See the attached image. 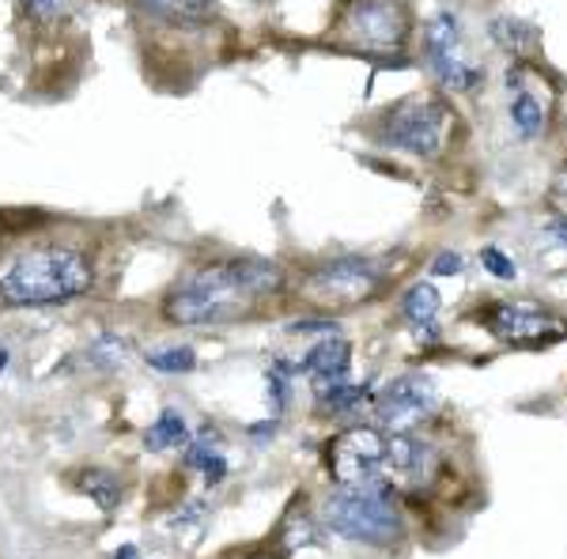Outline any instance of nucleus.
<instances>
[{
    "label": "nucleus",
    "mask_w": 567,
    "mask_h": 559,
    "mask_svg": "<svg viewBox=\"0 0 567 559\" xmlns=\"http://www.w3.org/2000/svg\"><path fill=\"white\" fill-rule=\"evenodd\" d=\"M386 469L424 488L439 469V454H435V446L420 443V438L405 435V431H393L386 438Z\"/></svg>",
    "instance_id": "obj_11"
},
{
    "label": "nucleus",
    "mask_w": 567,
    "mask_h": 559,
    "mask_svg": "<svg viewBox=\"0 0 567 559\" xmlns=\"http://www.w3.org/2000/svg\"><path fill=\"white\" fill-rule=\"evenodd\" d=\"M288 333H299V337H333V333H341V325L337 322H326V318H303V322H291L288 325Z\"/></svg>",
    "instance_id": "obj_25"
},
{
    "label": "nucleus",
    "mask_w": 567,
    "mask_h": 559,
    "mask_svg": "<svg viewBox=\"0 0 567 559\" xmlns=\"http://www.w3.org/2000/svg\"><path fill=\"white\" fill-rule=\"evenodd\" d=\"M349 366H352V348L344 337H322L310 352L303 355V374L310 379L315 393H329L333 386H341L349 379Z\"/></svg>",
    "instance_id": "obj_9"
},
{
    "label": "nucleus",
    "mask_w": 567,
    "mask_h": 559,
    "mask_svg": "<svg viewBox=\"0 0 567 559\" xmlns=\"http://www.w3.org/2000/svg\"><path fill=\"white\" fill-rule=\"evenodd\" d=\"M114 559H136V552H133V545L117 548V552H114Z\"/></svg>",
    "instance_id": "obj_30"
},
{
    "label": "nucleus",
    "mask_w": 567,
    "mask_h": 559,
    "mask_svg": "<svg viewBox=\"0 0 567 559\" xmlns=\"http://www.w3.org/2000/svg\"><path fill=\"white\" fill-rule=\"evenodd\" d=\"M136 4L163 23H200L213 15V0H136Z\"/></svg>",
    "instance_id": "obj_15"
},
{
    "label": "nucleus",
    "mask_w": 567,
    "mask_h": 559,
    "mask_svg": "<svg viewBox=\"0 0 567 559\" xmlns=\"http://www.w3.org/2000/svg\"><path fill=\"white\" fill-rule=\"evenodd\" d=\"M144 443H148V451L163 454V451H178V446H189V424L186 416H182L178 408H163L159 420L148 427V435H144Z\"/></svg>",
    "instance_id": "obj_14"
},
{
    "label": "nucleus",
    "mask_w": 567,
    "mask_h": 559,
    "mask_svg": "<svg viewBox=\"0 0 567 559\" xmlns=\"http://www.w3.org/2000/svg\"><path fill=\"white\" fill-rule=\"evenodd\" d=\"M95 265L76 246H34L0 265V302L8 307H61L87 296Z\"/></svg>",
    "instance_id": "obj_2"
},
{
    "label": "nucleus",
    "mask_w": 567,
    "mask_h": 559,
    "mask_svg": "<svg viewBox=\"0 0 567 559\" xmlns=\"http://www.w3.org/2000/svg\"><path fill=\"white\" fill-rule=\"evenodd\" d=\"M511 130H515L523 141H537L545 133V110L529 91H511Z\"/></svg>",
    "instance_id": "obj_16"
},
{
    "label": "nucleus",
    "mask_w": 567,
    "mask_h": 559,
    "mask_svg": "<svg viewBox=\"0 0 567 559\" xmlns=\"http://www.w3.org/2000/svg\"><path fill=\"white\" fill-rule=\"evenodd\" d=\"M382 280V269L374 265L371 258H337L322 265L315 272V291H322L326 299H337V302H360L368 299Z\"/></svg>",
    "instance_id": "obj_8"
},
{
    "label": "nucleus",
    "mask_w": 567,
    "mask_h": 559,
    "mask_svg": "<svg viewBox=\"0 0 567 559\" xmlns=\"http://www.w3.org/2000/svg\"><path fill=\"white\" fill-rule=\"evenodd\" d=\"M208 438H213V431H205L197 443H189L186 462L194 465V469L205 473L208 484H216V480H224V473H227V457L219 454V451H213V446H208Z\"/></svg>",
    "instance_id": "obj_20"
},
{
    "label": "nucleus",
    "mask_w": 567,
    "mask_h": 559,
    "mask_svg": "<svg viewBox=\"0 0 567 559\" xmlns=\"http://www.w3.org/2000/svg\"><path fill=\"white\" fill-rule=\"evenodd\" d=\"M488 325H492V333L511 344H537V341H545L548 333L560 329V322H553L542 310L518 307V302H499L488 314Z\"/></svg>",
    "instance_id": "obj_10"
},
{
    "label": "nucleus",
    "mask_w": 567,
    "mask_h": 559,
    "mask_svg": "<svg viewBox=\"0 0 567 559\" xmlns=\"http://www.w3.org/2000/svg\"><path fill=\"white\" fill-rule=\"evenodd\" d=\"M148 366L159 374H189V371H197V352L186 344L155 348V352H148Z\"/></svg>",
    "instance_id": "obj_19"
},
{
    "label": "nucleus",
    "mask_w": 567,
    "mask_h": 559,
    "mask_svg": "<svg viewBox=\"0 0 567 559\" xmlns=\"http://www.w3.org/2000/svg\"><path fill=\"white\" fill-rule=\"evenodd\" d=\"M432 272H435V277H458V272H462V258H458V253H451V250H443L432 261Z\"/></svg>",
    "instance_id": "obj_28"
},
{
    "label": "nucleus",
    "mask_w": 567,
    "mask_h": 559,
    "mask_svg": "<svg viewBox=\"0 0 567 559\" xmlns=\"http://www.w3.org/2000/svg\"><path fill=\"white\" fill-rule=\"evenodd\" d=\"M462 45V23L451 12H439L424 31V53H454Z\"/></svg>",
    "instance_id": "obj_18"
},
{
    "label": "nucleus",
    "mask_w": 567,
    "mask_h": 559,
    "mask_svg": "<svg viewBox=\"0 0 567 559\" xmlns=\"http://www.w3.org/2000/svg\"><path fill=\"white\" fill-rule=\"evenodd\" d=\"M363 401H368V386H349V382H341L329 393H318V405H322V412H333V416H349Z\"/></svg>",
    "instance_id": "obj_21"
},
{
    "label": "nucleus",
    "mask_w": 567,
    "mask_h": 559,
    "mask_svg": "<svg viewBox=\"0 0 567 559\" xmlns=\"http://www.w3.org/2000/svg\"><path fill=\"white\" fill-rule=\"evenodd\" d=\"M133 355V341L122 333H99L95 341L87 344V360L99 366V371H122Z\"/></svg>",
    "instance_id": "obj_17"
},
{
    "label": "nucleus",
    "mask_w": 567,
    "mask_h": 559,
    "mask_svg": "<svg viewBox=\"0 0 567 559\" xmlns=\"http://www.w3.org/2000/svg\"><path fill=\"white\" fill-rule=\"evenodd\" d=\"M23 4H27V12H31L34 20H42V23H58L61 15L69 12L72 0H23Z\"/></svg>",
    "instance_id": "obj_24"
},
{
    "label": "nucleus",
    "mask_w": 567,
    "mask_h": 559,
    "mask_svg": "<svg viewBox=\"0 0 567 559\" xmlns=\"http://www.w3.org/2000/svg\"><path fill=\"white\" fill-rule=\"evenodd\" d=\"M84 491L95 495V503L103 510H114L117 499H122V480H117L114 473H103V469H91L84 476Z\"/></svg>",
    "instance_id": "obj_22"
},
{
    "label": "nucleus",
    "mask_w": 567,
    "mask_h": 559,
    "mask_svg": "<svg viewBox=\"0 0 567 559\" xmlns=\"http://www.w3.org/2000/svg\"><path fill=\"white\" fill-rule=\"evenodd\" d=\"M329 473L341 488L352 484H371L386 473V435L379 427H344L333 443L326 446Z\"/></svg>",
    "instance_id": "obj_6"
},
{
    "label": "nucleus",
    "mask_w": 567,
    "mask_h": 559,
    "mask_svg": "<svg viewBox=\"0 0 567 559\" xmlns=\"http://www.w3.org/2000/svg\"><path fill=\"white\" fill-rule=\"evenodd\" d=\"M288 548H296V540H307V545H318V534H315V526H310V521L303 518V526H299V515L288 521Z\"/></svg>",
    "instance_id": "obj_27"
},
{
    "label": "nucleus",
    "mask_w": 567,
    "mask_h": 559,
    "mask_svg": "<svg viewBox=\"0 0 567 559\" xmlns=\"http://www.w3.org/2000/svg\"><path fill=\"white\" fill-rule=\"evenodd\" d=\"M548 235H553L560 246H567V219H564V216H556L553 224H548Z\"/></svg>",
    "instance_id": "obj_29"
},
{
    "label": "nucleus",
    "mask_w": 567,
    "mask_h": 559,
    "mask_svg": "<svg viewBox=\"0 0 567 559\" xmlns=\"http://www.w3.org/2000/svg\"><path fill=\"white\" fill-rule=\"evenodd\" d=\"M401 314L409 318L416 329H420V341H435V314H439V291L435 283H413V288L405 291V299H401Z\"/></svg>",
    "instance_id": "obj_13"
},
{
    "label": "nucleus",
    "mask_w": 567,
    "mask_h": 559,
    "mask_svg": "<svg viewBox=\"0 0 567 559\" xmlns=\"http://www.w3.org/2000/svg\"><path fill=\"white\" fill-rule=\"evenodd\" d=\"M439 405L435 382L424 374H401V379L386 382L374 397V416L390 431H409L424 416H432Z\"/></svg>",
    "instance_id": "obj_7"
},
{
    "label": "nucleus",
    "mask_w": 567,
    "mask_h": 559,
    "mask_svg": "<svg viewBox=\"0 0 567 559\" xmlns=\"http://www.w3.org/2000/svg\"><path fill=\"white\" fill-rule=\"evenodd\" d=\"M548 205H553L556 216L567 219V163L553 174V186H548Z\"/></svg>",
    "instance_id": "obj_26"
},
{
    "label": "nucleus",
    "mask_w": 567,
    "mask_h": 559,
    "mask_svg": "<svg viewBox=\"0 0 567 559\" xmlns=\"http://www.w3.org/2000/svg\"><path fill=\"white\" fill-rule=\"evenodd\" d=\"M481 265L492 272V277H499V280H515L518 277V265L507 258V253L499 250V246H484L481 250Z\"/></svg>",
    "instance_id": "obj_23"
},
{
    "label": "nucleus",
    "mask_w": 567,
    "mask_h": 559,
    "mask_svg": "<svg viewBox=\"0 0 567 559\" xmlns=\"http://www.w3.org/2000/svg\"><path fill=\"white\" fill-rule=\"evenodd\" d=\"M341 39L363 53H393L409 42V12L398 0H355L341 20Z\"/></svg>",
    "instance_id": "obj_5"
},
{
    "label": "nucleus",
    "mask_w": 567,
    "mask_h": 559,
    "mask_svg": "<svg viewBox=\"0 0 567 559\" xmlns=\"http://www.w3.org/2000/svg\"><path fill=\"white\" fill-rule=\"evenodd\" d=\"M326 526L337 537L355 540V545H393L401 537V515L393 503V488L386 480L352 484L337 488L322 507Z\"/></svg>",
    "instance_id": "obj_3"
},
{
    "label": "nucleus",
    "mask_w": 567,
    "mask_h": 559,
    "mask_svg": "<svg viewBox=\"0 0 567 559\" xmlns=\"http://www.w3.org/2000/svg\"><path fill=\"white\" fill-rule=\"evenodd\" d=\"M488 34H492V42H496L499 50L515 61L529 58V53L537 50V42H542V31L526 20H515V15H499V20H492Z\"/></svg>",
    "instance_id": "obj_12"
},
{
    "label": "nucleus",
    "mask_w": 567,
    "mask_h": 559,
    "mask_svg": "<svg viewBox=\"0 0 567 559\" xmlns=\"http://www.w3.org/2000/svg\"><path fill=\"white\" fill-rule=\"evenodd\" d=\"M284 288L280 265L261 258H235L194 269L163 299V314L175 325H224L254 310Z\"/></svg>",
    "instance_id": "obj_1"
},
{
    "label": "nucleus",
    "mask_w": 567,
    "mask_h": 559,
    "mask_svg": "<svg viewBox=\"0 0 567 559\" xmlns=\"http://www.w3.org/2000/svg\"><path fill=\"white\" fill-rule=\"evenodd\" d=\"M4 366H8V352L0 348V371H4Z\"/></svg>",
    "instance_id": "obj_31"
},
{
    "label": "nucleus",
    "mask_w": 567,
    "mask_h": 559,
    "mask_svg": "<svg viewBox=\"0 0 567 559\" xmlns=\"http://www.w3.org/2000/svg\"><path fill=\"white\" fill-rule=\"evenodd\" d=\"M446 130H451V114L435 99H405L382 117L379 144L393 152H409L420 159H435L446 144Z\"/></svg>",
    "instance_id": "obj_4"
}]
</instances>
